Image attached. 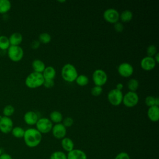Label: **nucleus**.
<instances>
[{
    "instance_id": "cd10ccee",
    "label": "nucleus",
    "mask_w": 159,
    "mask_h": 159,
    "mask_svg": "<svg viewBox=\"0 0 159 159\" xmlns=\"http://www.w3.org/2000/svg\"><path fill=\"white\" fill-rule=\"evenodd\" d=\"M52 40V37L50 34L47 32H42L39 35L38 40L40 42V43H43V44H47L50 42Z\"/></svg>"
},
{
    "instance_id": "423d86ee",
    "label": "nucleus",
    "mask_w": 159,
    "mask_h": 159,
    "mask_svg": "<svg viewBox=\"0 0 159 159\" xmlns=\"http://www.w3.org/2000/svg\"><path fill=\"white\" fill-rule=\"evenodd\" d=\"M7 55L11 60L17 62L22 59L24 57V50L20 46L11 45L7 49Z\"/></svg>"
},
{
    "instance_id": "20e7f679",
    "label": "nucleus",
    "mask_w": 159,
    "mask_h": 159,
    "mask_svg": "<svg viewBox=\"0 0 159 159\" xmlns=\"http://www.w3.org/2000/svg\"><path fill=\"white\" fill-rule=\"evenodd\" d=\"M123 93L116 88L112 89L107 93V100L114 106H118L122 102Z\"/></svg>"
},
{
    "instance_id": "9b49d317",
    "label": "nucleus",
    "mask_w": 159,
    "mask_h": 159,
    "mask_svg": "<svg viewBox=\"0 0 159 159\" xmlns=\"http://www.w3.org/2000/svg\"><path fill=\"white\" fill-rule=\"evenodd\" d=\"M13 128V122L9 117L0 116V131L4 134L11 132Z\"/></svg>"
},
{
    "instance_id": "6e6552de",
    "label": "nucleus",
    "mask_w": 159,
    "mask_h": 159,
    "mask_svg": "<svg viewBox=\"0 0 159 159\" xmlns=\"http://www.w3.org/2000/svg\"><path fill=\"white\" fill-rule=\"evenodd\" d=\"M139 101V97L136 92L128 91L123 96L122 103L127 107L135 106Z\"/></svg>"
},
{
    "instance_id": "f3484780",
    "label": "nucleus",
    "mask_w": 159,
    "mask_h": 159,
    "mask_svg": "<svg viewBox=\"0 0 159 159\" xmlns=\"http://www.w3.org/2000/svg\"><path fill=\"white\" fill-rule=\"evenodd\" d=\"M61 145L62 148L66 152H69L75 148V143L69 137H64L61 140Z\"/></svg>"
},
{
    "instance_id": "473e14b6",
    "label": "nucleus",
    "mask_w": 159,
    "mask_h": 159,
    "mask_svg": "<svg viewBox=\"0 0 159 159\" xmlns=\"http://www.w3.org/2000/svg\"><path fill=\"white\" fill-rule=\"evenodd\" d=\"M74 123V120L72 117H66L62 120L61 124L66 128V127H70L73 125Z\"/></svg>"
},
{
    "instance_id": "2eb2a0df",
    "label": "nucleus",
    "mask_w": 159,
    "mask_h": 159,
    "mask_svg": "<svg viewBox=\"0 0 159 159\" xmlns=\"http://www.w3.org/2000/svg\"><path fill=\"white\" fill-rule=\"evenodd\" d=\"M67 159H87L86 153L80 149L74 148L66 154Z\"/></svg>"
},
{
    "instance_id": "393cba45",
    "label": "nucleus",
    "mask_w": 159,
    "mask_h": 159,
    "mask_svg": "<svg viewBox=\"0 0 159 159\" xmlns=\"http://www.w3.org/2000/svg\"><path fill=\"white\" fill-rule=\"evenodd\" d=\"M12 135L17 139H21L23 138L24 133H25V130L22 128L21 127L17 126L15 127H13L12 130H11Z\"/></svg>"
},
{
    "instance_id": "dca6fc26",
    "label": "nucleus",
    "mask_w": 159,
    "mask_h": 159,
    "mask_svg": "<svg viewBox=\"0 0 159 159\" xmlns=\"http://www.w3.org/2000/svg\"><path fill=\"white\" fill-rule=\"evenodd\" d=\"M147 114L150 120L153 122H157L159 120V107L153 106L148 107Z\"/></svg>"
},
{
    "instance_id": "f8f14e48",
    "label": "nucleus",
    "mask_w": 159,
    "mask_h": 159,
    "mask_svg": "<svg viewBox=\"0 0 159 159\" xmlns=\"http://www.w3.org/2000/svg\"><path fill=\"white\" fill-rule=\"evenodd\" d=\"M51 131L53 136L57 139L61 140L65 137L66 135V128L61 123L53 125Z\"/></svg>"
},
{
    "instance_id": "7c9ffc66",
    "label": "nucleus",
    "mask_w": 159,
    "mask_h": 159,
    "mask_svg": "<svg viewBox=\"0 0 159 159\" xmlns=\"http://www.w3.org/2000/svg\"><path fill=\"white\" fill-rule=\"evenodd\" d=\"M157 53V48L154 45H150L147 48V54L148 57H153Z\"/></svg>"
},
{
    "instance_id": "a211bd4d",
    "label": "nucleus",
    "mask_w": 159,
    "mask_h": 159,
    "mask_svg": "<svg viewBox=\"0 0 159 159\" xmlns=\"http://www.w3.org/2000/svg\"><path fill=\"white\" fill-rule=\"evenodd\" d=\"M56 70L54 67L52 66H46L44 71L42 72V75L44 80H54L56 76Z\"/></svg>"
},
{
    "instance_id": "bb28decb",
    "label": "nucleus",
    "mask_w": 159,
    "mask_h": 159,
    "mask_svg": "<svg viewBox=\"0 0 159 159\" xmlns=\"http://www.w3.org/2000/svg\"><path fill=\"white\" fill-rule=\"evenodd\" d=\"M11 46L9 38L5 35H0V49L6 50Z\"/></svg>"
},
{
    "instance_id": "412c9836",
    "label": "nucleus",
    "mask_w": 159,
    "mask_h": 159,
    "mask_svg": "<svg viewBox=\"0 0 159 159\" xmlns=\"http://www.w3.org/2000/svg\"><path fill=\"white\" fill-rule=\"evenodd\" d=\"M63 115L62 114L58 111H52L49 116V119L51 120L52 123L58 124L61 123L63 120Z\"/></svg>"
},
{
    "instance_id": "58836bf2",
    "label": "nucleus",
    "mask_w": 159,
    "mask_h": 159,
    "mask_svg": "<svg viewBox=\"0 0 159 159\" xmlns=\"http://www.w3.org/2000/svg\"><path fill=\"white\" fill-rule=\"evenodd\" d=\"M0 159H12V157L8 153H2L0 156Z\"/></svg>"
},
{
    "instance_id": "c85d7f7f",
    "label": "nucleus",
    "mask_w": 159,
    "mask_h": 159,
    "mask_svg": "<svg viewBox=\"0 0 159 159\" xmlns=\"http://www.w3.org/2000/svg\"><path fill=\"white\" fill-rule=\"evenodd\" d=\"M50 159H67L66 154L62 151H55L51 153Z\"/></svg>"
},
{
    "instance_id": "c03bdc74",
    "label": "nucleus",
    "mask_w": 159,
    "mask_h": 159,
    "mask_svg": "<svg viewBox=\"0 0 159 159\" xmlns=\"http://www.w3.org/2000/svg\"><path fill=\"white\" fill-rule=\"evenodd\" d=\"M1 154H2V150H1V148H0V156H1Z\"/></svg>"
},
{
    "instance_id": "f704fd0d",
    "label": "nucleus",
    "mask_w": 159,
    "mask_h": 159,
    "mask_svg": "<svg viewBox=\"0 0 159 159\" xmlns=\"http://www.w3.org/2000/svg\"><path fill=\"white\" fill-rule=\"evenodd\" d=\"M114 159H130V158L127 152H121L116 155Z\"/></svg>"
},
{
    "instance_id": "9d476101",
    "label": "nucleus",
    "mask_w": 159,
    "mask_h": 159,
    "mask_svg": "<svg viewBox=\"0 0 159 159\" xmlns=\"http://www.w3.org/2000/svg\"><path fill=\"white\" fill-rule=\"evenodd\" d=\"M133 66L127 62H123L120 63L117 68L118 73L122 77L129 78L134 73Z\"/></svg>"
},
{
    "instance_id": "6ab92c4d",
    "label": "nucleus",
    "mask_w": 159,
    "mask_h": 159,
    "mask_svg": "<svg viewBox=\"0 0 159 159\" xmlns=\"http://www.w3.org/2000/svg\"><path fill=\"white\" fill-rule=\"evenodd\" d=\"M23 40L22 35L19 32H14L9 37V40L11 45L19 46Z\"/></svg>"
},
{
    "instance_id": "c9c22d12",
    "label": "nucleus",
    "mask_w": 159,
    "mask_h": 159,
    "mask_svg": "<svg viewBox=\"0 0 159 159\" xmlns=\"http://www.w3.org/2000/svg\"><path fill=\"white\" fill-rule=\"evenodd\" d=\"M114 30L117 32H122L124 30V25L122 23L118 21L114 24Z\"/></svg>"
},
{
    "instance_id": "37998d69",
    "label": "nucleus",
    "mask_w": 159,
    "mask_h": 159,
    "mask_svg": "<svg viewBox=\"0 0 159 159\" xmlns=\"http://www.w3.org/2000/svg\"><path fill=\"white\" fill-rule=\"evenodd\" d=\"M59 2H65V1H58Z\"/></svg>"
},
{
    "instance_id": "c756f323",
    "label": "nucleus",
    "mask_w": 159,
    "mask_h": 159,
    "mask_svg": "<svg viewBox=\"0 0 159 159\" xmlns=\"http://www.w3.org/2000/svg\"><path fill=\"white\" fill-rule=\"evenodd\" d=\"M14 111H15L14 107L12 105L9 104V105L6 106L4 107L2 113L4 114V116L10 117V116H11L14 113Z\"/></svg>"
},
{
    "instance_id": "f03ea898",
    "label": "nucleus",
    "mask_w": 159,
    "mask_h": 159,
    "mask_svg": "<svg viewBox=\"0 0 159 159\" xmlns=\"http://www.w3.org/2000/svg\"><path fill=\"white\" fill-rule=\"evenodd\" d=\"M61 75L63 80L68 83L75 81L78 73L76 67L71 63H66L61 68Z\"/></svg>"
},
{
    "instance_id": "0eeeda50",
    "label": "nucleus",
    "mask_w": 159,
    "mask_h": 159,
    "mask_svg": "<svg viewBox=\"0 0 159 159\" xmlns=\"http://www.w3.org/2000/svg\"><path fill=\"white\" fill-rule=\"evenodd\" d=\"M93 81L96 86H102L107 81V73L102 69H96L92 75Z\"/></svg>"
},
{
    "instance_id": "7ed1b4c3",
    "label": "nucleus",
    "mask_w": 159,
    "mask_h": 159,
    "mask_svg": "<svg viewBox=\"0 0 159 159\" xmlns=\"http://www.w3.org/2000/svg\"><path fill=\"white\" fill-rule=\"evenodd\" d=\"M44 80L42 73L33 71L26 77L25 84L29 88L34 89L43 86Z\"/></svg>"
},
{
    "instance_id": "72a5a7b5",
    "label": "nucleus",
    "mask_w": 159,
    "mask_h": 159,
    "mask_svg": "<svg viewBox=\"0 0 159 159\" xmlns=\"http://www.w3.org/2000/svg\"><path fill=\"white\" fill-rule=\"evenodd\" d=\"M155 97L152 96H148L145 99V103L148 107H152L155 106Z\"/></svg>"
},
{
    "instance_id": "2f4dec72",
    "label": "nucleus",
    "mask_w": 159,
    "mask_h": 159,
    "mask_svg": "<svg viewBox=\"0 0 159 159\" xmlns=\"http://www.w3.org/2000/svg\"><path fill=\"white\" fill-rule=\"evenodd\" d=\"M102 93V88L99 86H94L91 89V93L93 96H99Z\"/></svg>"
},
{
    "instance_id": "a19ab883",
    "label": "nucleus",
    "mask_w": 159,
    "mask_h": 159,
    "mask_svg": "<svg viewBox=\"0 0 159 159\" xmlns=\"http://www.w3.org/2000/svg\"><path fill=\"white\" fill-rule=\"evenodd\" d=\"M153 58H154V60H155V61L157 63H159V53L158 52L153 57Z\"/></svg>"
},
{
    "instance_id": "79ce46f5",
    "label": "nucleus",
    "mask_w": 159,
    "mask_h": 159,
    "mask_svg": "<svg viewBox=\"0 0 159 159\" xmlns=\"http://www.w3.org/2000/svg\"><path fill=\"white\" fill-rule=\"evenodd\" d=\"M155 106L159 107V99L157 97H155Z\"/></svg>"
},
{
    "instance_id": "4be33fe9",
    "label": "nucleus",
    "mask_w": 159,
    "mask_h": 159,
    "mask_svg": "<svg viewBox=\"0 0 159 159\" xmlns=\"http://www.w3.org/2000/svg\"><path fill=\"white\" fill-rule=\"evenodd\" d=\"M133 18V13L131 11L126 9L123 11L119 15V19L123 22H129Z\"/></svg>"
},
{
    "instance_id": "aec40b11",
    "label": "nucleus",
    "mask_w": 159,
    "mask_h": 159,
    "mask_svg": "<svg viewBox=\"0 0 159 159\" xmlns=\"http://www.w3.org/2000/svg\"><path fill=\"white\" fill-rule=\"evenodd\" d=\"M32 67L34 72L42 73L46 66L43 61L39 59H35L32 63Z\"/></svg>"
},
{
    "instance_id": "ddd939ff",
    "label": "nucleus",
    "mask_w": 159,
    "mask_h": 159,
    "mask_svg": "<svg viewBox=\"0 0 159 159\" xmlns=\"http://www.w3.org/2000/svg\"><path fill=\"white\" fill-rule=\"evenodd\" d=\"M157 63L155 62L153 57L146 56L143 57L140 61V66L145 71H151L156 66Z\"/></svg>"
},
{
    "instance_id": "ea45409f",
    "label": "nucleus",
    "mask_w": 159,
    "mask_h": 159,
    "mask_svg": "<svg viewBox=\"0 0 159 159\" xmlns=\"http://www.w3.org/2000/svg\"><path fill=\"white\" fill-rule=\"evenodd\" d=\"M123 88H124L123 84L121 83H119L117 84L116 89H118V90H119V91H122V89H123Z\"/></svg>"
},
{
    "instance_id": "5701e85b",
    "label": "nucleus",
    "mask_w": 159,
    "mask_h": 159,
    "mask_svg": "<svg viewBox=\"0 0 159 159\" xmlns=\"http://www.w3.org/2000/svg\"><path fill=\"white\" fill-rule=\"evenodd\" d=\"M11 8V3L9 0H0V14L7 12Z\"/></svg>"
},
{
    "instance_id": "f257e3e1",
    "label": "nucleus",
    "mask_w": 159,
    "mask_h": 159,
    "mask_svg": "<svg viewBox=\"0 0 159 159\" xmlns=\"http://www.w3.org/2000/svg\"><path fill=\"white\" fill-rule=\"evenodd\" d=\"M23 139L28 147L34 148L40 143L42 134L35 128H29L25 130Z\"/></svg>"
},
{
    "instance_id": "4468645a",
    "label": "nucleus",
    "mask_w": 159,
    "mask_h": 159,
    "mask_svg": "<svg viewBox=\"0 0 159 159\" xmlns=\"http://www.w3.org/2000/svg\"><path fill=\"white\" fill-rule=\"evenodd\" d=\"M39 117L37 114L32 111L26 112L24 116V120L29 125H35Z\"/></svg>"
},
{
    "instance_id": "b1692460",
    "label": "nucleus",
    "mask_w": 159,
    "mask_h": 159,
    "mask_svg": "<svg viewBox=\"0 0 159 159\" xmlns=\"http://www.w3.org/2000/svg\"><path fill=\"white\" fill-rule=\"evenodd\" d=\"M75 82L80 86H85L89 83V78L85 75H78L77 78L75 80Z\"/></svg>"
},
{
    "instance_id": "39448f33",
    "label": "nucleus",
    "mask_w": 159,
    "mask_h": 159,
    "mask_svg": "<svg viewBox=\"0 0 159 159\" xmlns=\"http://www.w3.org/2000/svg\"><path fill=\"white\" fill-rule=\"evenodd\" d=\"M53 125V123L51 122L49 118L42 117L38 119L35 124V129L42 134H48L51 132Z\"/></svg>"
},
{
    "instance_id": "e433bc0d",
    "label": "nucleus",
    "mask_w": 159,
    "mask_h": 159,
    "mask_svg": "<svg viewBox=\"0 0 159 159\" xmlns=\"http://www.w3.org/2000/svg\"><path fill=\"white\" fill-rule=\"evenodd\" d=\"M55 84L54 80H45L43 86L46 88H52Z\"/></svg>"
},
{
    "instance_id": "a878e982",
    "label": "nucleus",
    "mask_w": 159,
    "mask_h": 159,
    "mask_svg": "<svg viewBox=\"0 0 159 159\" xmlns=\"http://www.w3.org/2000/svg\"><path fill=\"white\" fill-rule=\"evenodd\" d=\"M139 86V82L137 79H130L127 82V88L129 91L135 92Z\"/></svg>"
},
{
    "instance_id": "4c0bfd02",
    "label": "nucleus",
    "mask_w": 159,
    "mask_h": 159,
    "mask_svg": "<svg viewBox=\"0 0 159 159\" xmlns=\"http://www.w3.org/2000/svg\"><path fill=\"white\" fill-rule=\"evenodd\" d=\"M40 45V43L38 40H34L31 42L30 44V47L32 49L34 50H36L37 48H39V47Z\"/></svg>"
},
{
    "instance_id": "1a4fd4ad",
    "label": "nucleus",
    "mask_w": 159,
    "mask_h": 159,
    "mask_svg": "<svg viewBox=\"0 0 159 159\" xmlns=\"http://www.w3.org/2000/svg\"><path fill=\"white\" fill-rule=\"evenodd\" d=\"M119 12L117 10L114 8H109L103 12L104 19L111 24H115L119 20Z\"/></svg>"
}]
</instances>
